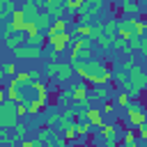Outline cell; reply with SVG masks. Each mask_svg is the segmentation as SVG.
Masks as SVG:
<instances>
[{"label":"cell","instance_id":"1","mask_svg":"<svg viewBox=\"0 0 147 147\" xmlns=\"http://www.w3.org/2000/svg\"><path fill=\"white\" fill-rule=\"evenodd\" d=\"M110 80H113V71L106 67V62L85 60V83H90L92 87H99V85H108Z\"/></svg>","mask_w":147,"mask_h":147},{"label":"cell","instance_id":"2","mask_svg":"<svg viewBox=\"0 0 147 147\" xmlns=\"http://www.w3.org/2000/svg\"><path fill=\"white\" fill-rule=\"evenodd\" d=\"M21 119H18V115H16V103H11V101H2L0 103V129H14L16 124H18Z\"/></svg>","mask_w":147,"mask_h":147},{"label":"cell","instance_id":"3","mask_svg":"<svg viewBox=\"0 0 147 147\" xmlns=\"http://www.w3.org/2000/svg\"><path fill=\"white\" fill-rule=\"evenodd\" d=\"M126 115H129V124L133 129H140L145 122H147V110L140 101H131L129 108H126Z\"/></svg>","mask_w":147,"mask_h":147},{"label":"cell","instance_id":"4","mask_svg":"<svg viewBox=\"0 0 147 147\" xmlns=\"http://www.w3.org/2000/svg\"><path fill=\"white\" fill-rule=\"evenodd\" d=\"M126 90H136V92H142V90H147V69H142V67H133L131 71H129V87ZM124 90V92H126Z\"/></svg>","mask_w":147,"mask_h":147},{"label":"cell","instance_id":"5","mask_svg":"<svg viewBox=\"0 0 147 147\" xmlns=\"http://www.w3.org/2000/svg\"><path fill=\"white\" fill-rule=\"evenodd\" d=\"M71 39H74V32H62V34H51V37H46L48 46H51L53 51H57V53H62V51L71 44Z\"/></svg>","mask_w":147,"mask_h":147},{"label":"cell","instance_id":"6","mask_svg":"<svg viewBox=\"0 0 147 147\" xmlns=\"http://www.w3.org/2000/svg\"><path fill=\"white\" fill-rule=\"evenodd\" d=\"M74 78V67L69 64V62H57L55 64V76H53V80L57 83V85H64V83H69Z\"/></svg>","mask_w":147,"mask_h":147},{"label":"cell","instance_id":"7","mask_svg":"<svg viewBox=\"0 0 147 147\" xmlns=\"http://www.w3.org/2000/svg\"><path fill=\"white\" fill-rule=\"evenodd\" d=\"M41 55H44V48H34V46H28V44H23L14 51L16 60H39Z\"/></svg>","mask_w":147,"mask_h":147},{"label":"cell","instance_id":"8","mask_svg":"<svg viewBox=\"0 0 147 147\" xmlns=\"http://www.w3.org/2000/svg\"><path fill=\"white\" fill-rule=\"evenodd\" d=\"M44 11L53 18V21H62V16H64V0H46V5H44Z\"/></svg>","mask_w":147,"mask_h":147},{"label":"cell","instance_id":"9","mask_svg":"<svg viewBox=\"0 0 147 147\" xmlns=\"http://www.w3.org/2000/svg\"><path fill=\"white\" fill-rule=\"evenodd\" d=\"M71 103H78V101H87L90 99V90H87V83L78 80V83H71Z\"/></svg>","mask_w":147,"mask_h":147},{"label":"cell","instance_id":"10","mask_svg":"<svg viewBox=\"0 0 147 147\" xmlns=\"http://www.w3.org/2000/svg\"><path fill=\"white\" fill-rule=\"evenodd\" d=\"M101 138H103V142H106V147H117V142H119V131L113 126V124H103L101 126Z\"/></svg>","mask_w":147,"mask_h":147},{"label":"cell","instance_id":"11","mask_svg":"<svg viewBox=\"0 0 147 147\" xmlns=\"http://www.w3.org/2000/svg\"><path fill=\"white\" fill-rule=\"evenodd\" d=\"M5 94H7V101H11V103H23V92H21V87H18L16 78H11V80H9V85H7Z\"/></svg>","mask_w":147,"mask_h":147},{"label":"cell","instance_id":"12","mask_svg":"<svg viewBox=\"0 0 147 147\" xmlns=\"http://www.w3.org/2000/svg\"><path fill=\"white\" fill-rule=\"evenodd\" d=\"M32 23H34V30H37V32L46 34V32L51 30V25H53V18H51L46 11H39V14H37V18H34Z\"/></svg>","mask_w":147,"mask_h":147},{"label":"cell","instance_id":"13","mask_svg":"<svg viewBox=\"0 0 147 147\" xmlns=\"http://www.w3.org/2000/svg\"><path fill=\"white\" fill-rule=\"evenodd\" d=\"M119 7L126 11V18H140V14H142V7L133 0H124V2H119Z\"/></svg>","mask_w":147,"mask_h":147},{"label":"cell","instance_id":"14","mask_svg":"<svg viewBox=\"0 0 147 147\" xmlns=\"http://www.w3.org/2000/svg\"><path fill=\"white\" fill-rule=\"evenodd\" d=\"M21 11H23L25 21H28V23H32V21L37 18V14H39L41 9L37 7V2H34V0H25V2H23V7H21Z\"/></svg>","mask_w":147,"mask_h":147},{"label":"cell","instance_id":"15","mask_svg":"<svg viewBox=\"0 0 147 147\" xmlns=\"http://www.w3.org/2000/svg\"><path fill=\"white\" fill-rule=\"evenodd\" d=\"M90 99L94 101H101V103H106V101H110V87L108 85H99V87H92L90 90Z\"/></svg>","mask_w":147,"mask_h":147},{"label":"cell","instance_id":"16","mask_svg":"<svg viewBox=\"0 0 147 147\" xmlns=\"http://www.w3.org/2000/svg\"><path fill=\"white\" fill-rule=\"evenodd\" d=\"M25 39H28V34H25V32H14L9 39H5V46L14 53L18 46H23V44H25Z\"/></svg>","mask_w":147,"mask_h":147},{"label":"cell","instance_id":"17","mask_svg":"<svg viewBox=\"0 0 147 147\" xmlns=\"http://www.w3.org/2000/svg\"><path fill=\"white\" fill-rule=\"evenodd\" d=\"M85 119H87L94 129H101V126H103V113H101L99 108H90V110L85 113Z\"/></svg>","mask_w":147,"mask_h":147},{"label":"cell","instance_id":"18","mask_svg":"<svg viewBox=\"0 0 147 147\" xmlns=\"http://www.w3.org/2000/svg\"><path fill=\"white\" fill-rule=\"evenodd\" d=\"M117 37H122V39H131V37H136L133 34V28H131V23H129V18H122V21H117Z\"/></svg>","mask_w":147,"mask_h":147},{"label":"cell","instance_id":"19","mask_svg":"<svg viewBox=\"0 0 147 147\" xmlns=\"http://www.w3.org/2000/svg\"><path fill=\"white\" fill-rule=\"evenodd\" d=\"M103 9V0H83V11H87L90 16L96 18V14Z\"/></svg>","mask_w":147,"mask_h":147},{"label":"cell","instance_id":"20","mask_svg":"<svg viewBox=\"0 0 147 147\" xmlns=\"http://www.w3.org/2000/svg\"><path fill=\"white\" fill-rule=\"evenodd\" d=\"M113 80H115V83H117V85L122 87V92H124V90L129 87V74H126V71H122L119 67H117V69L113 71Z\"/></svg>","mask_w":147,"mask_h":147},{"label":"cell","instance_id":"21","mask_svg":"<svg viewBox=\"0 0 147 147\" xmlns=\"http://www.w3.org/2000/svg\"><path fill=\"white\" fill-rule=\"evenodd\" d=\"M25 44H28V46H34V48H44V44H46V34H41V32L30 34V37L25 39Z\"/></svg>","mask_w":147,"mask_h":147},{"label":"cell","instance_id":"22","mask_svg":"<svg viewBox=\"0 0 147 147\" xmlns=\"http://www.w3.org/2000/svg\"><path fill=\"white\" fill-rule=\"evenodd\" d=\"M103 34H106V37H110V39H115V37H117V21H115V18L103 21Z\"/></svg>","mask_w":147,"mask_h":147},{"label":"cell","instance_id":"23","mask_svg":"<svg viewBox=\"0 0 147 147\" xmlns=\"http://www.w3.org/2000/svg\"><path fill=\"white\" fill-rule=\"evenodd\" d=\"M62 32H67V21L62 18V21H53V25H51V30L46 32V37H51V34H62Z\"/></svg>","mask_w":147,"mask_h":147},{"label":"cell","instance_id":"24","mask_svg":"<svg viewBox=\"0 0 147 147\" xmlns=\"http://www.w3.org/2000/svg\"><path fill=\"white\" fill-rule=\"evenodd\" d=\"M57 122H60V113L57 110H48L46 117H44V126L51 129V126H57Z\"/></svg>","mask_w":147,"mask_h":147},{"label":"cell","instance_id":"25","mask_svg":"<svg viewBox=\"0 0 147 147\" xmlns=\"http://www.w3.org/2000/svg\"><path fill=\"white\" fill-rule=\"evenodd\" d=\"M101 37H103V21H96V23L90 28V39L96 41V39H101Z\"/></svg>","mask_w":147,"mask_h":147},{"label":"cell","instance_id":"26","mask_svg":"<svg viewBox=\"0 0 147 147\" xmlns=\"http://www.w3.org/2000/svg\"><path fill=\"white\" fill-rule=\"evenodd\" d=\"M113 48H117V51H119V53H124V55H131L129 41H126V39H122V37H115V41H113Z\"/></svg>","mask_w":147,"mask_h":147},{"label":"cell","instance_id":"27","mask_svg":"<svg viewBox=\"0 0 147 147\" xmlns=\"http://www.w3.org/2000/svg\"><path fill=\"white\" fill-rule=\"evenodd\" d=\"M11 131H14V140H21V142H23V140L28 138V126H25L23 122H18Z\"/></svg>","mask_w":147,"mask_h":147},{"label":"cell","instance_id":"28","mask_svg":"<svg viewBox=\"0 0 147 147\" xmlns=\"http://www.w3.org/2000/svg\"><path fill=\"white\" fill-rule=\"evenodd\" d=\"M64 9L71 14H78L83 9V0H64Z\"/></svg>","mask_w":147,"mask_h":147},{"label":"cell","instance_id":"29","mask_svg":"<svg viewBox=\"0 0 147 147\" xmlns=\"http://www.w3.org/2000/svg\"><path fill=\"white\" fill-rule=\"evenodd\" d=\"M62 138H64L67 142H69V140H78V122H74V124L62 133Z\"/></svg>","mask_w":147,"mask_h":147},{"label":"cell","instance_id":"30","mask_svg":"<svg viewBox=\"0 0 147 147\" xmlns=\"http://www.w3.org/2000/svg\"><path fill=\"white\" fill-rule=\"evenodd\" d=\"M133 67H136V55H133V53H131V55H126V57H124V60H122V64H119V69H122V71H126V74H129V71H131V69H133Z\"/></svg>","mask_w":147,"mask_h":147},{"label":"cell","instance_id":"31","mask_svg":"<svg viewBox=\"0 0 147 147\" xmlns=\"http://www.w3.org/2000/svg\"><path fill=\"white\" fill-rule=\"evenodd\" d=\"M48 147H67V140H64L60 133L53 131V136H51V140H48Z\"/></svg>","mask_w":147,"mask_h":147},{"label":"cell","instance_id":"32","mask_svg":"<svg viewBox=\"0 0 147 147\" xmlns=\"http://www.w3.org/2000/svg\"><path fill=\"white\" fill-rule=\"evenodd\" d=\"M129 103H131V99L126 96V92H119V94H117V99H115V106H119L122 110H126V108H129Z\"/></svg>","mask_w":147,"mask_h":147},{"label":"cell","instance_id":"33","mask_svg":"<svg viewBox=\"0 0 147 147\" xmlns=\"http://www.w3.org/2000/svg\"><path fill=\"white\" fill-rule=\"evenodd\" d=\"M113 41H115V39H110V37H106V34H103V37H101V39H96L94 44H96L101 51H108V48H113Z\"/></svg>","mask_w":147,"mask_h":147},{"label":"cell","instance_id":"34","mask_svg":"<svg viewBox=\"0 0 147 147\" xmlns=\"http://www.w3.org/2000/svg\"><path fill=\"white\" fill-rule=\"evenodd\" d=\"M28 113H30V115H39V113H44V106H41L37 99H32V101L28 103Z\"/></svg>","mask_w":147,"mask_h":147},{"label":"cell","instance_id":"35","mask_svg":"<svg viewBox=\"0 0 147 147\" xmlns=\"http://www.w3.org/2000/svg\"><path fill=\"white\" fill-rule=\"evenodd\" d=\"M90 28L92 25H74V34L76 37H90Z\"/></svg>","mask_w":147,"mask_h":147},{"label":"cell","instance_id":"36","mask_svg":"<svg viewBox=\"0 0 147 147\" xmlns=\"http://www.w3.org/2000/svg\"><path fill=\"white\" fill-rule=\"evenodd\" d=\"M136 138H138V133H136L133 129H129V131H124V133H122V142H124V145L136 142Z\"/></svg>","mask_w":147,"mask_h":147},{"label":"cell","instance_id":"37","mask_svg":"<svg viewBox=\"0 0 147 147\" xmlns=\"http://www.w3.org/2000/svg\"><path fill=\"white\" fill-rule=\"evenodd\" d=\"M44 55L48 57V62H57V55H60V53H57V51H53L51 46H46V48H44Z\"/></svg>","mask_w":147,"mask_h":147},{"label":"cell","instance_id":"38","mask_svg":"<svg viewBox=\"0 0 147 147\" xmlns=\"http://www.w3.org/2000/svg\"><path fill=\"white\" fill-rule=\"evenodd\" d=\"M57 101L60 103H67V101H71V90L67 87V90H60V94H57Z\"/></svg>","mask_w":147,"mask_h":147},{"label":"cell","instance_id":"39","mask_svg":"<svg viewBox=\"0 0 147 147\" xmlns=\"http://www.w3.org/2000/svg\"><path fill=\"white\" fill-rule=\"evenodd\" d=\"M16 9H18V7H16L11 0H5V14H7V18H11V14H14Z\"/></svg>","mask_w":147,"mask_h":147},{"label":"cell","instance_id":"40","mask_svg":"<svg viewBox=\"0 0 147 147\" xmlns=\"http://www.w3.org/2000/svg\"><path fill=\"white\" fill-rule=\"evenodd\" d=\"M2 74H7V76H14V74H16V64H14V62H7V64H2Z\"/></svg>","mask_w":147,"mask_h":147},{"label":"cell","instance_id":"41","mask_svg":"<svg viewBox=\"0 0 147 147\" xmlns=\"http://www.w3.org/2000/svg\"><path fill=\"white\" fill-rule=\"evenodd\" d=\"M16 115H18V119L23 115H28V103H16Z\"/></svg>","mask_w":147,"mask_h":147},{"label":"cell","instance_id":"42","mask_svg":"<svg viewBox=\"0 0 147 147\" xmlns=\"http://www.w3.org/2000/svg\"><path fill=\"white\" fill-rule=\"evenodd\" d=\"M55 64H57V62H48V64H46V76H48L51 80H53V76H55Z\"/></svg>","mask_w":147,"mask_h":147},{"label":"cell","instance_id":"43","mask_svg":"<svg viewBox=\"0 0 147 147\" xmlns=\"http://www.w3.org/2000/svg\"><path fill=\"white\" fill-rule=\"evenodd\" d=\"M28 76H30V80H32V83H39V80H41V76H39V71H37V69H30V71H28Z\"/></svg>","mask_w":147,"mask_h":147},{"label":"cell","instance_id":"44","mask_svg":"<svg viewBox=\"0 0 147 147\" xmlns=\"http://www.w3.org/2000/svg\"><path fill=\"white\" fill-rule=\"evenodd\" d=\"M113 110H115V101H106L101 106V113H113Z\"/></svg>","mask_w":147,"mask_h":147},{"label":"cell","instance_id":"45","mask_svg":"<svg viewBox=\"0 0 147 147\" xmlns=\"http://www.w3.org/2000/svg\"><path fill=\"white\" fill-rule=\"evenodd\" d=\"M138 136H140V138H142V140L147 142V122H145V124H142V126L138 129Z\"/></svg>","mask_w":147,"mask_h":147},{"label":"cell","instance_id":"46","mask_svg":"<svg viewBox=\"0 0 147 147\" xmlns=\"http://www.w3.org/2000/svg\"><path fill=\"white\" fill-rule=\"evenodd\" d=\"M2 18H7V14H5V0H0V21Z\"/></svg>","mask_w":147,"mask_h":147},{"label":"cell","instance_id":"47","mask_svg":"<svg viewBox=\"0 0 147 147\" xmlns=\"http://www.w3.org/2000/svg\"><path fill=\"white\" fill-rule=\"evenodd\" d=\"M2 101H7V94H5V90L0 87V103H2Z\"/></svg>","mask_w":147,"mask_h":147},{"label":"cell","instance_id":"48","mask_svg":"<svg viewBox=\"0 0 147 147\" xmlns=\"http://www.w3.org/2000/svg\"><path fill=\"white\" fill-rule=\"evenodd\" d=\"M124 147H140V142L136 140V142H129V145H124Z\"/></svg>","mask_w":147,"mask_h":147},{"label":"cell","instance_id":"49","mask_svg":"<svg viewBox=\"0 0 147 147\" xmlns=\"http://www.w3.org/2000/svg\"><path fill=\"white\" fill-rule=\"evenodd\" d=\"M140 7H142V14H147V2H145V5H140Z\"/></svg>","mask_w":147,"mask_h":147},{"label":"cell","instance_id":"50","mask_svg":"<svg viewBox=\"0 0 147 147\" xmlns=\"http://www.w3.org/2000/svg\"><path fill=\"white\" fill-rule=\"evenodd\" d=\"M80 147H85V145H80Z\"/></svg>","mask_w":147,"mask_h":147},{"label":"cell","instance_id":"51","mask_svg":"<svg viewBox=\"0 0 147 147\" xmlns=\"http://www.w3.org/2000/svg\"><path fill=\"white\" fill-rule=\"evenodd\" d=\"M117 147H119V145H117Z\"/></svg>","mask_w":147,"mask_h":147}]
</instances>
